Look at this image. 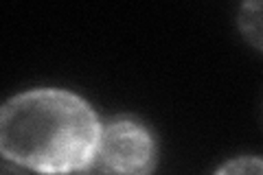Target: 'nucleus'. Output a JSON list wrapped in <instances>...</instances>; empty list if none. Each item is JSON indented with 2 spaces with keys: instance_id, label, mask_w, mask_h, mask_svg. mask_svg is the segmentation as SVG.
Instances as JSON below:
<instances>
[{
  "instance_id": "39448f33",
  "label": "nucleus",
  "mask_w": 263,
  "mask_h": 175,
  "mask_svg": "<svg viewBox=\"0 0 263 175\" xmlns=\"http://www.w3.org/2000/svg\"><path fill=\"white\" fill-rule=\"evenodd\" d=\"M0 175H24L18 166H11L9 162H5L3 164V169H0Z\"/></svg>"
},
{
  "instance_id": "f257e3e1",
  "label": "nucleus",
  "mask_w": 263,
  "mask_h": 175,
  "mask_svg": "<svg viewBox=\"0 0 263 175\" xmlns=\"http://www.w3.org/2000/svg\"><path fill=\"white\" fill-rule=\"evenodd\" d=\"M101 125L84 99L57 88L29 90L0 114L7 160L42 175L81 173L92 162Z\"/></svg>"
},
{
  "instance_id": "7ed1b4c3",
  "label": "nucleus",
  "mask_w": 263,
  "mask_h": 175,
  "mask_svg": "<svg viewBox=\"0 0 263 175\" xmlns=\"http://www.w3.org/2000/svg\"><path fill=\"white\" fill-rule=\"evenodd\" d=\"M239 29L252 46L263 51V3H248L241 7Z\"/></svg>"
},
{
  "instance_id": "20e7f679",
  "label": "nucleus",
  "mask_w": 263,
  "mask_h": 175,
  "mask_svg": "<svg viewBox=\"0 0 263 175\" xmlns=\"http://www.w3.org/2000/svg\"><path fill=\"white\" fill-rule=\"evenodd\" d=\"M215 175H263V158H235L221 166Z\"/></svg>"
},
{
  "instance_id": "f03ea898",
  "label": "nucleus",
  "mask_w": 263,
  "mask_h": 175,
  "mask_svg": "<svg viewBox=\"0 0 263 175\" xmlns=\"http://www.w3.org/2000/svg\"><path fill=\"white\" fill-rule=\"evenodd\" d=\"M156 140L145 123L117 116L101 127L92 162L81 175H152Z\"/></svg>"
}]
</instances>
